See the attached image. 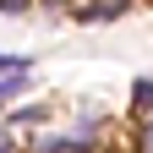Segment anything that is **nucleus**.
I'll use <instances>...</instances> for the list:
<instances>
[{"label":"nucleus","instance_id":"39448f33","mask_svg":"<svg viewBox=\"0 0 153 153\" xmlns=\"http://www.w3.org/2000/svg\"><path fill=\"white\" fill-rule=\"evenodd\" d=\"M0 153H33V142H22V131L11 120H0Z\"/></svg>","mask_w":153,"mask_h":153},{"label":"nucleus","instance_id":"1a4fd4ad","mask_svg":"<svg viewBox=\"0 0 153 153\" xmlns=\"http://www.w3.org/2000/svg\"><path fill=\"white\" fill-rule=\"evenodd\" d=\"M76 153H109V148H76Z\"/></svg>","mask_w":153,"mask_h":153},{"label":"nucleus","instance_id":"f03ea898","mask_svg":"<svg viewBox=\"0 0 153 153\" xmlns=\"http://www.w3.org/2000/svg\"><path fill=\"white\" fill-rule=\"evenodd\" d=\"M126 115H131V126H137V120H153V76L131 82V104H126Z\"/></svg>","mask_w":153,"mask_h":153},{"label":"nucleus","instance_id":"0eeeda50","mask_svg":"<svg viewBox=\"0 0 153 153\" xmlns=\"http://www.w3.org/2000/svg\"><path fill=\"white\" fill-rule=\"evenodd\" d=\"M27 6H33V0H0V16H22Z\"/></svg>","mask_w":153,"mask_h":153},{"label":"nucleus","instance_id":"7ed1b4c3","mask_svg":"<svg viewBox=\"0 0 153 153\" xmlns=\"http://www.w3.org/2000/svg\"><path fill=\"white\" fill-rule=\"evenodd\" d=\"M27 88H33V76H27V71H11V76H0V109H11V104L22 99Z\"/></svg>","mask_w":153,"mask_h":153},{"label":"nucleus","instance_id":"20e7f679","mask_svg":"<svg viewBox=\"0 0 153 153\" xmlns=\"http://www.w3.org/2000/svg\"><path fill=\"white\" fill-rule=\"evenodd\" d=\"M44 120H49L44 104H22V109H11V126H16V131H22V126H44Z\"/></svg>","mask_w":153,"mask_h":153},{"label":"nucleus","instance_id":"6e6552de","mask_svg":"<svg viewBox=\"0 0 153 153\" xmlns=\"http://www.w3.org/2000/svg\"><path fill=\"white\" fill-rule=\"evenodd\" d=\"M11 71H27V60H16V55H0V76H11Z\"/></svg>","mask_w":153,"mask_h":153},{"label":"nucleus","instance_id":"423d86ee","mask_svg":"<svg viewBox=\"0 0 153 153\" xmlns=\"http://www.w3.org/2000/svg\"><path fill=\"white\" fill-rule=\"evenodd\" d=\"M131 153H153V120H137V126H131Z\"/></svg>","mask_w":153,"mask_h":153},{"label":"nucleus","instance_id":"9d476101","mask_svg":"<svg viewBox=\"0 0 153 153\" xmlns=\"http://www.w3.org/2000/svg\"><path fill=\"white\" fill-rule=\"evenodd\" d=\"M109 153H131V148H109Z\"/></svg>","mask_w":153,"mask_h":153},{"label":"nucleus","instance_id":"f257e3e1","mask_svg":"<svg viewBox=\"0 0 153 153\" xmlns=\"http://www.w3.org/2000/svg\"><path fill=\"white\" fill-rule=\"evenodd\" d=\"M131 6H137V0H88V6L76 11V22H120Z\"/></svg>","mask_w":153,"mask_h":153}]
</instances>
